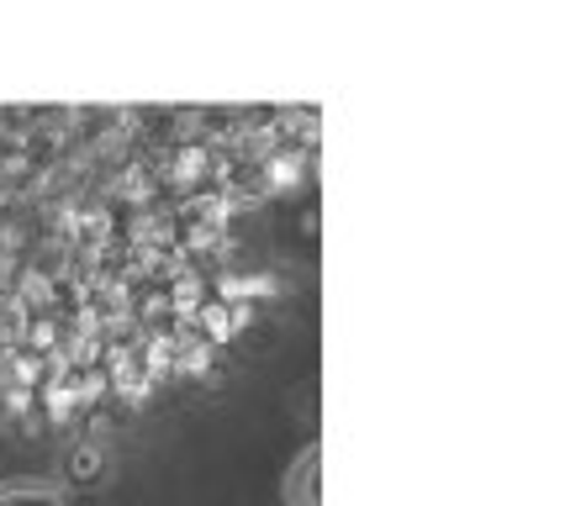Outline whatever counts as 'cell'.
Returning <instances> with one entry per match:
<instances>
[{
	"instance_id": "obj_1",
	"label": "cell",
	"mask_w": 565,
	"mask_h": 506,
	"mask_svg": "<svg viewBox=\"0 0 565 506\" xmlns=\"http://www.w3.org/2000/svg\"><path fill=\"white\" fill-rule=\"evenodd\" d=\"M64 481L74 491H96V485L111 481V449L100 438H74L64 449Z\"/></svg>"
},
{
	"instance_id": "obj_2",
	"label": "cell",
	"mask_w": 565,
	"mask_h": 506,
	"mask_svg": "<svg viewBox=\"0 0 565 506\" xmlns=\"http://www.w3.org/2000/svg\"><path fill=\"white\" fill-rule=\"evenodd\" d=\"M286 506H322V449L307 443L286 470Z\"/></svg>"
},
{
	"instance_id": "obj_3",
	"label": "cell",
	"mask_w": 565,
	"mask_h": 506,
	"mask_svg": "<svg viewBox=\"0 0 565 506\" xmlns=\"http://www.w3.org/2000/svg\"><path fill=\"white\" fill-rule=\"evenodd\" d=\"M0 506H74L70 491H58L53 481H0Z\"/></svg>"
}]
</instances>
